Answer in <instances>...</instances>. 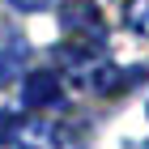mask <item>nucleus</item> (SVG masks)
<instances>
[{
  "label": "nucleus",
  "instance_id": "nucleus-2",
  "mask_svg": "<svg viewBox=\"0 0 149 149\" xmlns=\"http://www.w3.org/2000/svg\"><path fill=\"white\" fill-rule=\"evenodd\" d=\"M60 22H64V34L68 38H94V43L107 38L102 13L94 9V0H68V4L60 9Z\"/></svg>",
  "mask_w": 149,
  "mask_h": 149
},
{
  "label": "nucleus",
  "instance_id": "nucleus-7",
  "mask_svg": "<svg viewBox=\"0 0 149 149\" xmlns=\"http://www.w3.org/2000/svg\"><path fill=\"white\" fill-rule=\"evenodd\" d=\"M17 13H43V9H51L56 0H9Z\"/></svg>",
  "mask_w": 149,
  "mask_h": 149
},
{
  "label": "nucleus",
  "instance_id": "nucleus-3",
  "mask_svg": "<svg viewBox=\"0 0 149 149\" xmlns=\"http://www.w3.org/2000/svg\"><path fill=\"white\" fill-rule=\"evenodd\" d=\"M26 149H81V136L68 124H26L17 128Z\"/></svg>",
  "mask_w": 149,
  "mask_h": 149
},
{
  "label": "nucleus",
  "instance_id": "nucleus-1",
  "mask_svg": "<svg viewBox=\"0 0 149 149\" xmlns=\"http://www.w3.org/2000/svg\"><path fill=\"white\" fill-rule=\"evenodd\" d=\"M64 98V77L56 68H34L22 77V107L26 111H43V107H56Z\"/></svg>",
  "mask_w": 149,
  "mask_h": 149
},
{
  "label": "nucleus",
  "instance_id": "nucleus-5",
  "mask_svg": "<svg viewBox=\"0 0 149 149\" xmlns=\"http://www.w3.org/2000/svg\"><path fill=\"white\" fill-rule=\"evenodd\" d=\"M17 68H22V60H17V56H0V90L17 77Z\"/></svg>",
  "mask_w": 149,
  "mask_h": 149
},
{
  "label": "nucleus",
  "instance_id": "nucleus-6",
  "mask_svg": "<svg viewBox=\"0 0 149 149\" xmlns=\"http://www.w3.org/2000/svg\"><path fill=\"white\" fill-rule=\"evenodd\" d=\"M17 128H22L17 115H0V145H9V141L17 136Z\"/></svg>",
  "mask_w": 149,
  "mask_h": 149
},
{
  "label": "nucleus",
  "instance_id": "nucleus-4",
  "mask_svg": "<svg viewBox=\"0 0 149 149\" xmlns=\"http://www.w3.org/2000/svg\"><path fill=\"white\" fill-rule=\"evenodd\" d=\"M124 22L132 26L141 38H149V0H128L124 4Z\"/></svg>",
  "mask_w": 149,
  "mask_h": 149
}]
</instances>
